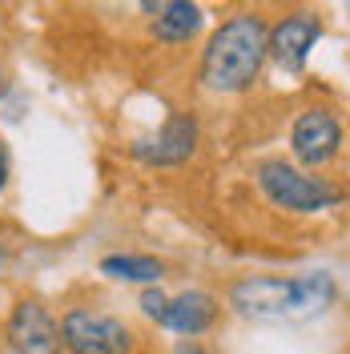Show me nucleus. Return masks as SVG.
Instances as JSON below:
<instances>
[{"label":"nucleus","mask_w":350,"mask_h":354,"mask_svg":"<svg viewBox=\"0 0 350 354\" xmlns=\"http://www.w3.org/2000/svg\"><path fill=\"white\" fill-rule=\"evenodd\" d=\"M201 145V125H197L194 113H169L165 125L154 133V137H141L129 145V157L149 165V169H174V165H185L190 157L197 153Z\"/></svg>","instance_id":"obj_7"},{"label":"nucleus","mask_w":350,"mask_h":354,"mask_svg":"<svg viewBox=\"0 0 350 354\" xmlns=\"http://www.w3.org/2000/svg\"><path fill=\"white\" fill-rule=\"evenodd\" d=\"M342 141H347V133H342V121H338V113L330 109V105H306V109H298L294 121H290V137H286L290 157L298 165H306V169L334 165L338 153H342Z\"/></svg>","instance_id":"obj_4"},{"label":"nucleus","mask_w":350,"mask_h":354,"mask_svg":"<svg viewBox=\"0 0 350 354\" xmlns=\"http://www.w3.org/2000/svg\"><path fill=\"white\" fill-rule=\"evenodd\" d=\"M270 61V21L258 8H241L210 32L197 81L218 97H241L262 81Z\"/></svg>","instance_id":"obj_2"},{"label":"nucleus","mask_w":350,"mask_h":354,"mask_svg":"<svg viewBox=\"0 0 350 354\" xmlns=\"http://www.w3.org/2000/svg\"><path fill=\"white\" fill-rule=\"evenodd\" d=\"M61 338L65 354H133L137 351V334L105 310L93 306H73L61 318Z\"/></svg>","instance_id":"obj_5"},{"label":"nucleus","mask_w":350,"mask_h":354,"mask_svg":"<svg viewBox=\"0 0 350 354\" xmlns=\"http://www.w3.org/2000/svg\"><path fill=\"white\" fill-rule=\"evenodd\" d=\"M177 354H205V346H201L197 338H185V342L177 346Z\"/></svg>","instance_id":"obj_15"},{"label":"nucleus","mask_w":350,"mask_h":354,"mask_svg":"<svg viewBox=\"0 0 350 354\" xmlns=\"http://www.w3.org/2000/svg\"><path fill=\"white\" fill-rule=\"evenodd\" d=\"M165 302H169V294H161L157 286H149L145 294H141V302H137V306H141V314H145L149 322H161V314H165Z\"/></svg>","instance_id":"obj_12"},{"label":"nucleus","mask_w":350,"mask_h":354,"mask_svg":"<svg viewBox=\"0 0 350 354\" xmlns=\"http://www.w3.org/2000/svg\"><path fill=\"white\" fill-rule=\"evenodd\" d=\"M221 314V302L210 294V290H185L165 302V314H161V330H174V334H185V338H201L218 322Z\"/></svg>","instance_id":"obj_9"},{"label":"nucleus","mask_w":350,"mask_h":354,"mask_svg":"<svg viewBox=\"0 0 350 354\" xmlns=\"http://www.w3.org/2000/svg\"><path fill=\"white\" fill-rule=\"evenodd\" d=\"M97 270L113 282H137V286H154L165 278V262L149 258V254H109V258H101Z\"/></svg>","instance_id":"obj_11"},{"label":"nucleus","mask_w":350,"mask_h":354,"mask_svg":"<svg viewBox=\"0 0 350 354\" xmlns=\"http://www.w3.org/2000/svg\"><path fill=\"white\" fill-rule=\"evenodd\" d=\"M8 174H12V161H8V145L0 141V194H4V185H8Z\"/></svg>","instance_id":"obj_14"},{"label":"nucleus","mask_w":350,"mask_h":354,"mask_svg":"<svg viewBox=\"0 0 350 354\" xmlns=\"http://www.w3.org/2000/svg\"><path fill=\"white\" fill-rule=\"evenodd\" d=\"M334 302H338V282L330 270H310L294 278L250 274V278H238L225 294V306L246 322H286V326L314 322Z\"/></svg>","instance_id":"obj_1"},{"label":"nucleus","mask_w":350,"mask_h":354,"mask_svg":"<svg viewBox=\"0 0 350 354\" xmlns=\"http://www.w3.org/2000/svg\"><path fill=\"white\" fill-rule=\"evenodd\" d=\"M4 97H8V73L0 68V101H4Z\"/></svg>","instance_id":"obj_16"},{"label":"nucleus","mask_w":350,"mask_h":354,"mask_svg":"<svg viewBox=\"0 0 350 354\" xmlns=\"http://www.w3.org/2000/svg\"><path fill=\"white\" fill-rule=\"evenodd\" d=\"M137 4H141V12L154 21V17H161V12H165L169 4H177V0H137Z\"/></svg>","instance_id":"obj_13"},{"label":"nucleus","mask_w":350,"mask_h":354,"mask_svg":"<svg viewBox=\"0 0 350 354\" xmlns=\"http://www.w3.org/2000/svg\"><path fill=\"white\" fill-rule=\"evenodd\" d=\"M4 338H8L12 354H65L61 322L37 298H21L12 306L8 322H4Z\"/></svg>","instance_id":"obj_8"},{"label":"nucleus","mask_w":350,"mask_h":354,"mask_svg":"<svg viewBox=\"0 0 350 354\" xmlns=\"http://www.w3.org/2000/svg\"><path fill=\"white\" fill-rule=\"evenodd\" d=\"M4 262H8V258H4V254H0V270H4Z\"/></svg>","instance_id":"obj_17"},{"label":"nucleus","mask_w":350,"mask_h":354,"mask_svg":"<svg viewBox=\"0 0 350 354\" xmlns=\"http://www.w3.org/2000/svg\"><path fill=\"white\" fill-rule=\"evenodd\" d=\"M201 24H205L201 4H197V0H177V4H169V8L161 12V17L149 21V32L165 44H185L201 32Z\"/></svg>","instance_id":"obj_10"},{"label":"nucleus","mask_w":350,"mask_h":354,"mask_svg":"<svg viewBox=\"0 0 350 354\" xmlns=\"http://www.w3.org/2000/svg\"><path fill=\"white\" fill-rule=\"evenodd\" d=\"M254 185L274 209L294 214V218L338 209L350 198L347 185H338L334 177H322V169L298 165L294 157H262L254 165Z\"/></svg>","instance_id":"obj_3"},{"label":"nucleus","mask_w":350,"mask_h":354,"mask_svg":"<svg viewBox=\"0 0 350 354\" xmlns=\"http://www.w3.org/2000/svg\"><path fill=\"white\" fill-rule=\"evenodd\" d=\"M322 32H326L322 12H314V8H290V12H282L278 21L270 24V61L282 73L298 77L306 68L314 44L322 41Z\"/></svg>","instance_id":"obj_6"}]
</instances>
